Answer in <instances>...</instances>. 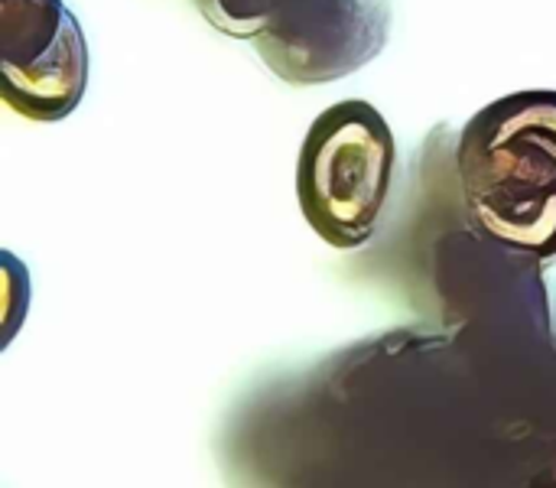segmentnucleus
Here are the masks:
<instances>
[{
  "label": "nucleus",
  "mask_w": 556,
  "mask_h": 488,
  "mask_svg": "<svg viewBox=\"0 0 556 488\" xmlns=\"http://www.w3.org/2000/svg\"><path fill=\"white\" fill-rule=\"evenodd\" d=\"M3 98L29 121H59L85 95L88 52L62 0H3Z\"/></svg>",
  "instance_id": "nucleus-3"
},
{
  "label": "nucleus",
  "mask_w": 556,
  "mask_h": 488,
  "mask_svg": "<svg viewBox=\"0 0 556 488\" xmlns=\"http://www.w3.org/2000/svg\"><path fill=\"white\" fill-rule=\"evenodd\" d=\"M456 173L476 228L534 261L556 258V91L495 98L459 134Z\"/></svg>",
  "instance_id": "nucleus-1"
},
{
  "label": "nucleus",
  "mask_w": 556,
  "mask_h": 488,
  "mask_svg": "<svg viewBox=\"0 0 556 488\" xmlns=\"http://www.w3.org/2000/svg\"><path fill=\"white\" fill-rule=\"evenodd\" d=\"M397 147L384 114L365 98L326 108L303 137L296 199L306 225L332 248L355 251L378 232Z\"/></svg>",
  "instance_id": "nucleus-2"
}]
</instances>
